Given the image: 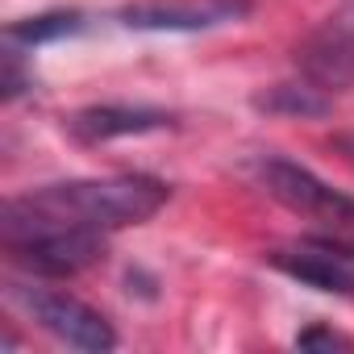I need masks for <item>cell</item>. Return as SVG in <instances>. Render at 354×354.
Segmentation results:
<instances>
[{
  "instance_id": "cell-8",
  "label": "cell",
  "mask_w": 354,
  "mask_h": 354,
  "mask_svg": "<svg viewBox=\"0 0 354 354\" xmlns=\"http://www.w3.org/2000/svg\"><path fill=\"white\" fill-rule=\"evenodd\" d=\"M171 125V113L162 109H129V104H92V109H80L71 113L67 121V133L84 146H100V142H113V138H138V133H154V129H167Z\"/></svg>"
},
{
  "instance_id": "cell-4",
  "label": "cell",
  "mask_w": 354,
  "mask_h": 354,
  "mask_svg": "<svg viewBox=\"0 0 354 354\" xmlns=\"http://www.w3.org/2000/svg\"><path fill=\"white\" fill-rule=\"evenodd\" d=\"M254 175H259V184L279 205H288L292 213L317 217V221L333 225L337 234H354V196L329 188L325 180H317L308 167L288 162V158H259L254 162Z\"/></svg>"
},
{
  "instance_id": "cell-9",
  "label": "cell",
  "mask_w": 354,
  "mask_h": 354,
  "mask_svg": "<svg viewBox=\"0 0 354 354\" xmlns=\"http://www.w3.org/2000/svg\"><path fill=\"white\" fill-rule=\"evenodd\" d=\"M254 109L275 113V117L317 121V117L333 113V96L325 88H317L313 80H300V84H275V88H267L263 96H254Z\"/></svg>"
},
{
  "instance_id": "cell-2",
  "label": "cell",
  "mask_w": 354,
  "mask_h": 354,
  "mask_svg": "<svg viewBox=\"0 0 354 354\" xmlns=\"http://www.w3.org/2000/svg\"><path fill=\"white\" fill-rule=\"evenodd\" d=\"M0 242L5 254L38 279H71L104 259V230L67 225L5 201L0 209Z\"/></svg>"
},
{
  "instance_id": "cell-6",
  "label": "cell",
  "mask_w": 354,
  "mask_h": 354,
  "mask_svg": "<svg viewBox=\"0 0 354 354\" xmlns=\"http://www.w3.org/2000/svg\"><path fill=\"white\" fill-rule=\"evenodd\" d=\"M250 13V0H133L117 17L125 30L142 34H201L242 21Z\"/></svg>"
},
{
  "instance_id": "cell-10",
  "label": "cell",
  "mask_w": 354,
  "mask_h": 354,
  "mask_svg": "<svg viewBox=\"0 0 354 354\" xmlns=\"http://www.w3.org/2000/svg\"><path fill=\"white\" fill-rule=\"evenodd\" d=\"M84 30V13L67 9V13H42V17H26V21H13L5 30V42L21 46V50H34L42 42H59V38H71Z\"/></svg>"
},
{
  "instance_id": "cell-7",
  "label": "cell",
  "mask_w": 354,
  "mask_h": 354,
  "mask_svg": "<svg viewBox=\"0 0 354 354\" xmlns=\"http://www.w3.org/2000/svg\"><path fill=\"white\" fill-rule=\"evenodd\" d=\"M304 80H313L325 92L354 88V0L337 9L321 30L308 34V42L296 50Z\"/></svg>"
},
{
  "instance_id": "cell-3",
  "label": "cell",
  "mask_w": 354,
  "mask_h": 354,
  "mask_svg": "<svg viewBox=\"0 0 354 354\" xmlns=\"http://www.w3.org/2000/svg\"><path fill=\"white\" fill-rule=\"evenodd\" d=\"M9 296L63 346L88 350V354H109L117 346V329L109 325L104 313L84 304L80 296L55 292V288H9Z\"/></svg>"
},
{
  "instance_id": "cell-1",
  "label": "cell",
  "mask_w": 354,
  "mask_h": 354,
  "mask_svg": "<svg viewBox=\"0 0 354 354\" xmlns=\"http://www.w3.org/2000/svg\"><path fill=\"white\" fill-rule=\"evenodd\" d=\"M171 188L154 175H104V180H71V184H46L26 196H13L21 209L67 221V225H88V230H125L150 221L167 205Z\"/></svg>"
},
{
  "instance_id": "cell-12",
  "label": "cell",
  "mask_w": 354,
  "mask_h": 354,
  "mask_svg": "<svg viewBox=\"0 0 354 354\" xmlns=\"http://www.w3.org/2000/svg\"><path fill=\"white\" fill-rule=\"evenodd\" d=\"M296 346H300V350H350L354 342L342 337V333L329 329V325H308V329L296 333Z\"/></svg>"
},
{
  "instance_id": "cell-11",
  "label": "cell",
  "mask_w": 354,
  "mask_h": 354,
  "mask_svg": "<svg viewBox=\"0 0 354 354\" xmlns=\"http://www.w3.org/2000/svg\"><path fill=\"white\" fill-rule=\"evenodd\" d=\"M0 88H5V100H17L21 92L34 88V71H26L21 63V46L5 42V67H0Z\"/></svg>"
},
{
  "instance_id": "cell-5",
  "label": "cell",
  "mask_w": 354,
  "mask_h": 354,
  "mask_svg": "<svg viewBox=\"0 0 354 354\" xmlns=\"http://www.w3.org/2000/svg\"><path fill=\"white\" fill-rule=\"evenodd\" d=\"M275 271L329 296H354V246L337 234H308L267 254Z\"/></svg>"
}]
</instances>
